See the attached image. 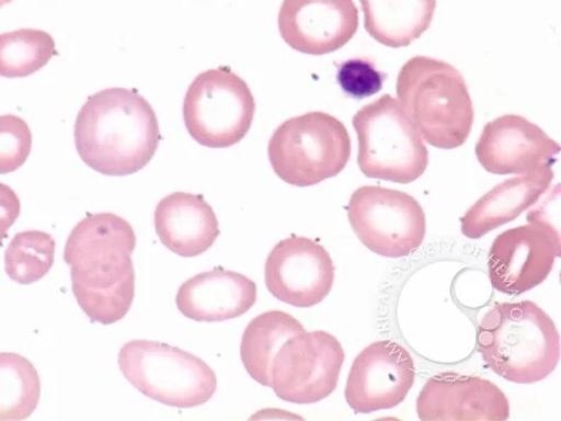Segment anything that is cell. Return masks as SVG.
<instances>
[{
	"label": "cell",
	"instance_id": "cell-1",
	"mask_svg": "<svg viewBox=\"0 0 561 421\" xmlns=\"http://www.w3.org/2000/svg\"><path fill=\"white\" fill-rule=\"evenodd\" d=\"M136 243L130 223L114 214L87 216L70 232L64 258L77 301L92 322L114 325L129 312Z\"/></svg>",
	"mask_w": 561,
	"mask_h": 421
},
{
	"label": "cell",
	"instance_id": "cell-2",
	"mask_svg": "<svg viewBox=\"0 0 561 421\" xmlns=\"http://www.w3.org/2000/svg\"><path fill=\"white\" fill-rule=\"evenodd\" d=\"M81 160L94 171L125 178L145 169L162 139L152 105L128 88H107L82 105L75 127Z\"/></svg>",
	"mask_w": 561,
	"mask_h": 421
},
{
	"label": "cell",
	"instance_id": "cell-3",
	"mask_svg": "<svg viewBox=\"0 0 561 421\" xmlns=\"http://www.w3.org/2000/svg\"><path fill=\"white\" fill-rule=\"evenodd\" d=\"M478 351L496 375L516 384L548 378L560 360L559 331L533 301L504 303L482 316Z\"/></svg>",
	"mask_w": 561,
	"mask_h": 421
},
{
	"label": "cell",
	"instance_id": "cell-4",
	"mask_svg": "<svg viewBox=\"0 0 561 421\" xmlns=\"http://www.w3.org/2000/svg\"><path fill=\"white\" fill-rule=\"evenodd\" d=\"M399 103L428 145L456 149L470 136L473 104L465 77L450 64L414 57L400 69Z\"/></svg>",
	"mask_w": 561,
	"mask_h": 421
},
{
	"label": "cell",
	"instance_id": "cell-5",
	"mask_svg": "<svg viewBox=\"0 0 561 421\" xmlns=\"http://www.w3.org/2000/svg\"><path fill=\"white\" fill-rule=\"evenodd\" d=\"M277 178L297 187L336 178L351 157V137L343 123L328 113L310 112L283 123L268 145Z\"/></svg>",
	"mask_w": 561,
	"mask_h": 421
},
{
	"label": "cell",
	"instance_id": "cell-6",
	"mask_svg": "<svg viewBox=\"0 0 561 421\" xmlns=\"http://www.w3.org/2000/svg\"><path fill=\"white\" fill-rule=\"evenodd\" d=\"M118 365L134 388L168 407L197 408L217 391V376L209 365L167 343L130 341L119 350Z\"/></svg>",
	"mask_w": 561,
	"mask_h": 421
},
{
	"label": "cell",
	"instance_id": "cell-7",
	"mask_svg": "<svg viewBox=\"0 0 561 421\" xmlns=\"http://www.w3.org/2000/svg\"><path fill=\"white\" fill-rule=\"evenodd\" d=\"M358 166L367 179L410 184L428 167V150L398 100L385 94L353 118Z\"/></svg>",
	"mask_w": 561,
	"mask_h": 421
},
{
	"label": "cell",
	"instance_id": "cell-8",
	"mask_svg": "<svg viewBox=\"0 0 561 421\" xmlns=\"http://www.w3.org/2000/svg\"><path fill=\"white\" fill-rule=\"evenodd\" d=\"M255 99L248 82L230 68L208 69L188 87L183 118L190 136L210 149H226L252 128Z\"/></svg>",
	"mask_w": 561,
	"mask_h": 421
},
{
	"label": "cell",
	"instance_id": "cell-9",
	"mask_svg": "<svg viewBox=\"0 0 561 421\" xmlns=\"http://www.w3.org/2000/svg\"><path fill=\"white\" fill-rule=\"evenodd\" d=\"M346 210L358 239L378 255L409 257L424 243L425 210L407 192L365 185L353 193Z\"/></svg>",
	"mask_w": 561,
	"mask_h": 421
},
{
	"label": "cell",
	"instance_id": "cell-10",
	"mask_svg": "<svg viewBox=\"0 0 561 421\" xmlns=\"http://www.w3.org/2000/svg\"><path fill=\"white\" fill-rule=\"evenodd\" d=\"M344 361V349L331 333H298L278 349L271 388L279 399L298 406L319 402L336 390Z\"/></svg>",
	"mask_w": 561,
	"mask_h": 421
},
{
	"label": "cell",
	"instance_id": "cell-11",
	"mask_svg": "<svg viewBox=\"0 0 561 421\" xmlns=\"http://www.w3.org/2000/svg\"><path fill=\"white\" fill-rule=\"evenodd\" d=\"M528 225L502 232L491 244L488 269L491 286L506 295H520L541 285L560 255V235L541 213L533 209Z\"/></svg>",
	"mask_w": 561,
	"mask_h": 421
},
{
	"label": "cell",
	"instance_id": "cell-12",
	"mask_svg": "<svg viewBox=\"0 0 561 421\" xmlns=\"http://www.w3.org/2000/svg\"><path fill=\"white\" fill-rule=\"evenodd\" d=\"M415 380L409 351L393 341H377L355 359L345 386V399L356 413L393 409L407 399Z\"/></svg>",
	"mask_w": 561,
	"mask_h": 421
},
{
	"label": "cell",
	"instance_id": "cell-13",
	"mask_svg": "<svg viewBox=\"0 0 561 421\" xmlns=\"http://www.w3.org/2000/svg\"><path fill=\"white\" fill-rule=\"evenodd\" d=\"M270 293L296 308L318 306L335 283V265L319 242L293 236L276 243L266 261Z\"/></svg>",
	"mask_w": 561,
	"mask_h": 421
},
{
	"label": "cell",
	"instance_id": "cell-14",
	"mask_svg": "<svg viewBox=\"0 0 561 421\" xmlns=\"http://www.w3.org/2000/svg\"><path fill=\"white\" fill-rule=\"evenodd\" d=\"M359 27L354 0H284L278 13L280 37L295 50L325 56L344 47Z\"/></svg>",
	"mask_w": 561,
	"mask_h": 421
},
{
	"label": "cell",
	"instance_id": "cell-15",
	"mask_svg": "<svg viewBox=\"0 0 561 421\" xmlns=\"http://www.w3.org/2000/svg\"><path fill=\"white\" fill-rule=\"evenodd\" d=\"M416 412L424 421H503L511 418V403L493 382L448 372L427 380Z\"/></svg>",
	"mask_w": 561,
	"mask_h": 421
},
{
	"label": "cell",
	"instance_id": "cell-16",
	"mask_svg": "<svg viewBox=\"0 0 561 421\" xmlns=\"http://www.w3.org/2000/svg\"><path fill=\"white\" fill-rule=\"evenodd\" d=\"M560 146L520 115H503L485 125L477 145L480 164L490 173L523 174L552 166Z\"/></svg>",
	"mask_w": 561,
	"mask_h": 421
},
{
	"label": "cell",
	"instance_id": "cell-17",
	"mask_svg": "<svg viewBox=\"0 0 561 421\" xmlns=\"http://www.w3.org/2000/svg\"><path fill=\"white\" fill-rule=\"evenodd\" d=\"M256 298L253 280L217 268L185 281L175 296V305L192 321L224 322L248 312Z\"/></svg>",
	"mask_w": 561,
	"mask_h": 421
},
{
	"label": "cell",
	"instance_id": "cell-18",
	"mask_svg": "<svg viewBox=\"0 0 561 421\" xmlns=\"http://www.w3.org/2000/svg\"><path fill=\"white\" fill-rule=\"evenodd\" d=\"M154 228L165 248L184 258L207 252L220 236L213 206L187 192H173L158 203Z\"/></svg>",
	"mask_w": 561,
	"mask_h": 421
},
{
	"label": "cell",
	"instance_id": "cell-19",
	"mask_svg": "<svg viewBox=\"0 0 561 421\" xmlns=\"http://www.w3.org/2000/svg\"><path fill=\"white\" fill-rule=\"evenodd\" d=\"M554 179L552 166L523 173L490 190L461 218L466 238L481 239L518 218L546 195Z\"/></svg>",
	"mask_w": 561,
	"mask_h": 421
},
{
	"label": "cell",
	"instance_id": "cell-20",
	"mask_svg": "<svg viewBox=\"0 0 561 421\" xmlns=\"http://www.w3.org/2000/svg\"><path fill=\"white\" fill-rule=\"evenodd\" d=\"M365 30L383 46L408 47L431 26L436 0H359Z\"/></svg>",
	"mask_w": 561,
	"mask_h": 421
},
{
	"label": "cell",
	"instance_id": "cell-21",
	"mask_svg": "<svg viewBox=\"0 0 561 421\" xmlns=\"http://www.w3.org/2000/svg\"><path fill=\"white\" fill-rule=\"evenodd\" d=\"M307 331L294 316L271 310L256 316L244 329L240 356L249 375L262 386H272V366L277 351L290 338Z\"/></svg>",
	"mask_w": 561,
	"mask_h": 421
},
{
	"label": "cell",
	"instance_id": "cell-22",
	"mask_svg": "<svg viewBox=\"0 0 561 421\" xmlns=\"http://www.w3.org/2000/svg\"><path fill=\"white\" fill-rule=\"evenodd\" d=\"M42 382L24 356L0 353V421L24 420L37 409Z\"/></svg>",
	"mask_w": 561,
	"mask_h": 421
},
{
	"label": "cell",
	"instance_id": "cell-23",
	"mask_svg": "<svg viewBox=\"0 0 561 421\" xmlns=\"http://www.w3.org/2000/svg\"><path fill=\"white\" fill-rule=\"evenodd\" d=\"M56 42L42 30L21 29L0 34V77L26 78L57 55Z\"/></svg>",
	"mask_w": 561,
	"mask_h": 421
},
{
	"label": "cell",
	"instance_id": "cell-24",
	"mask_svg": "<svg viewBox=\"0 0 561 421\" xmlns=\"http://www.w3.org/2000/svg\"><path fill=\"white\" fill-rule=\"evenodd\" d=\"M56 240L43 231L18 234L5 252V272L16 284L32 285L55 265Z\"/></svg>",
	"mask_w": 561,
	"mask_h": 421
},
{
	"label": "cell",
	"instance_id": "cell-25",
	"mask_svg": "<svg viewBox=\"0 0 561 421\" xmlns=\"http://www.w3.org/2000/svg\"><path fill=\"white\" fill-rule=\"evenodd\" d=\"M32 132L27 122L16 115L0 116V174L22 168L31 153Z\"/></svg>",
	"mask_w": 561,
	"mask_h": 421
},
{
	"label": "cell",
	"instance_id": "cell-26",
	"mask_svg": "<svg viewBox=\"0 0 561 421\" xmlns=\"http://www.w3.org/2000/svg\"><path fill=\"white\" fill-rule=\"evenodd\" d=\"M386 76L365 59H351L343 62L337 72L342 91L350 98L363 100L382 90Z\"/></svg>",
	"mask_w": 561,
	"mask_h": 421
},
{
	"label": "cell",
	"instance_id": "cell-27",
	"mask_svg": "<svg viewBox=\"0 0 561 421\" xmlns=\"http://www.w3.org/2000/svg\"><path fill=\"white\" fill-rule=\"evenodd\" d=\"M20 197L9 185L0 183V242L7 237L10 228L21 216Z\"/></svg>",
	"mask_w": 561,
	"mask_h": 421
},
{
	"label": "cell",
	"instance_id": "cell-28",
	"mask_svg": "<svg viewBox=\"0 0 561 421\" xmlns=\"http://www.w3.org/2000/svg\"><path fill=\"white\" fill-rule=\"evenodd\" d=\"M13 2V0H0V9Z\"/></svg>",
	"mask_w": 561,
	"mask_h": 421
}]
</instances>
